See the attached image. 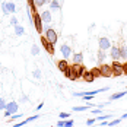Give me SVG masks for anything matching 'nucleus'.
<instances>
[{"mask_svg": "<svg viewBox=\"0 0 127 127\" xmlns=\"http://www.w3.org/2000/svg\"><path fill=\"white\" fill-rule=\"evenodd\" d=\"M45 38L48 39L51 44H56L57 39H59V35H57V32H56L53 28H47V29H45Z\"/></svg>", "mask_w": 127, "mask_h": 127, "instance_id": "nucleus-4", "label": "nucleus"}, {"mask_svg": "<svg viewBox=\"0 0 127 127\" xmlns=\"http://www.w3.org/2000/svg\"><path fill=\"white\" fill-rule=\"evenodd\" d=\"M34 77H35V79H39V77H41V70H38V69L34 70Z\"/></svg>", "mask_w": 127, "mask_h": 127, "instance_id": "nucleus-35", "label": "nucleus"}, {"mask_svg": "<svg viewBox=\"0 0 127 127\" xmlns=\"http://www.w3.org/2000/svg\"><path fill=\"white\" fill-rule=\"evenodd\" d=\"M105 105H108V102H99V104H96V108H101L102 110Z\"/></svg>", "mask_w": 127, "mask_h": 127, "instance_id": "nucleus-38", "label": "nucleus"}, {"mask_svg": "<svg viewBox=\"0 0 127 127\" xmlns=\"http://www.w3.org/2000/svg\"><path fill=\"white\" fill-rule=\"evenodd\" d=\"M110 56H111V59H113V62H120V47H117V45H111V48H110Z\"/></svg>", "mask_w": 127, "mask_h": 127, "instance_id": "nucleus-8", "label": "nucleus"}, {"mask_svg": "<svg viewBox=\"0 0 127 127\" xmlns=\"http://www.w3.org/2000/svg\"><path fill=\"white\" fill-rule=\"evenodd\" d=\"M82 98H83V99H85V101H91V99H92V98H94V95H83V96H82Z\"/></svg>", "mask_w": 127, "mask_h": 127, "instance_id": "nucleus-39", "label": "nucleus"}, {"mask_svg": "<svg viewBox=\"0 0 127 127\" xmlns=\"http://www.w3.org/2000/svg\"><path fill=\"white\" fill-rule=\"evenodd\" d=\"M67 67H69V60L63 59V60H59V62H57V69H59V70L64 72Z\"/></svg>", "mask_w": 127, "mask_h": 127, "instance_id": "nucleus-14", "label": "nucleus"}, {"mask_svg": "<svg viewBox=\"0 0 127 127\" xmlns=\"http://www.w3.org/2000/svg\"><path fill=\"white\" fill-rule=\"evenodd\" d=\"M50 9L51 10H59V9H60V3H59L57 0H53L50 3Z\"/></svg>", "mask_w": 127, "mask_h": 127, "instance_id": "nucleus-20", "label": "nucleus"}, {"mask_svg": "<svg viewBox=\"0 0 127 127\" xmlns=\"http://www.w3.org/2000/svg\"><path fill=\"white\" fill-rule=\"evenodd\" d=\"M25 101H28V96H26V95L21 96V102H25Z\"/></svg>", "mask_w": 127, "mask_h": 127, "instance_id": "nucleus-42", "label": "nucleus"}, {"mask_svg": "<svg viewBox=\"0 0 127 127\" xmlns=\"http://www.w3.org/2000/svg\"><path fill=\"white\" fill-rule=\"evenodd\" d=\"M92 114L99 115V114H102V110H101V108H95V110H92Z\"/></svg>", "mask_w": 127, "mask_h": 127, "instance_id": "nucleus-36", "label": "nucleus"}, {"mask_svg": "<svg viewBox=\"0 0 127 127\" xmlns=\"http://www.w3.org/2000/svg\"><path fill=\"white\" fill-rule=\"evenodd\" d=\"M63 73H64V76H66V77H69V79H72V67L69 66V67H67V69L64 70Z\"/></svg>", "mask_w": 127, "mask_h": 127, "instance_id": "nucleus-24", "label": "nucleus"}, {"mask_svg": "<svg viewBox=\"0 0 127 127\" xmlns=\"http://www.w3.org/2000/svg\"><path fill=\"white\" fill-rule=\"evenodd\" d=\"M83 80L88 82V83H91V82L95 80V75L92 73V70H86V72H85V75H83Z\"/></svg>", "mask_w": 127, "mask_h": 127, "instance_id": "nucleus-15", "label": "nucleus"}, {"mask_svg": "<svg viewBox=\"0 0 127 127\" xmlns=\"http://www.w3.org/2000/svg\"><path fill=\"white\" fill-rule=\"evenodd\" d=\"M92 73L95 75V77L101 76V70H99V67H94V69H92Z\"/></svg>", "mask_w": 127, "mask_h": 127, "instance_id": "nucleus-26", "label": "nucleus"}, {"mask_svg": "<svg viewBox=\"0 0 127 127\" xmlns=\"http://www.w3.org/2000/svg\"><path fill=\"white\" fill-rule=\"evenodd\" d=\"M1 10L4 15H10V13H16V4L13 1H3L1 3Z\"/></svg>", "mask_w": 127, "mask_h": 127, "instance_id": "nucleus-2", "label": "nucleus"}, {"mask_svg": "<svg viewBox=\"0 0 127 127\" xmlns=\"http://www.w3.org/2000/svg\"><path fill=\"white\" fill-rule=\"evenodd\" d=\"M24 115L22 114H13V115H10V120H18V118H22Z\"/></svg>", "mask_w": 127, "mask_h": 127, "instance_id": "nucleus-37", "label": "nucleus"}, {"mask_svg": "<svg viewBox=\"0 0 127 127\" xmlns=\"http://www.w3.org/2000/svg\"><path fill=\"white\" fill-rule=\"evenodd\" d=\"M51 1H53V0H45V3H48V4H50Z\"/></svg>", "mask_w": 127, "mask_h": 127, "instance_id": "nucleus-45", "label": "nucleus"}, {"mask_svg": "<svg viewBox=\"0 0 127 127\" xmlns=\"http://www.w3.org/2000/svg\"><path fill=\"white\" fill-rule=\"evenodd\" d=\"M126 95H127V91L117 92V94H113V95L110 96V99H111V101H115V99H120V98H123V96H126Z\"/></svg>", "mask_w": 127, "mask_h": 127, "instance_id": "nucleus-18", "label": "nucleus"}, {"mask_svg": "<svg viewBox=\"0 0 127 127\" xmlns=\"http://www.w3.org/2000/svg\"><path fill=\"white\" fill-rule=\"evenodd\" d=\"M34 3H35V6H37V7H41V6H44V4H45V0H34Z\"/></svg>", "mask_w": 127, "mask_h": 127, "instance_id": "nucleus-28", "label": "nucleus"}, {"mask_svg": "<svg viewBox=\"0 0 127 127\" xmlns=\"http://www.w3.org/2000/svg\"><path fill=\"white\" fill-rule=\"evenodd\" d=\"M72 59H73V63H76V64L83 63V54H82V53H75V54L72 56Z\"/></svg>", "mask_w": 127, "mask_h": 127, "instance_id": "nucleus-16", "label": "nucleus"}, {"mask_svg": "<svg viewBox=\"0 0 127 127\" xmlns=\"http://www.w3.org/2000/svg\"><path fill=\"white\" fill-rule=\"evenodd\" d=\"M95 121H96V118H88V120H86V126H88V127L94 126V124H95Z\"/></svg>", "mask_w": 127, "mask_h": 127, "instance_id": "nucleus-30", "label": "nucleus"}, {"mask_svg": "<svg viewBox=\"0 0 127 127\" xmlns=\"http://www.w3.org/2000/svg\"><path fill=\"white\" fill-rule=\"evenodd\" d=\"M111 69H113V76H115V77L124 75V73H123V64L120 63V62H113Z\"/></svg>", "mask_w": 127, "mask_h": 127, "instance_id": "nucleus-5", "label": "nucleus"}, {"mask_svg": "<svg viewBox=\"0 0 127 127\" xmlns=\"http://www.w3.org/2000/svg\"><path fill=\"white\" fill-rule=\"evenodd\" d=\"M25 124H28V121H26V120H22L21 123H16V124H13V127H22V126H25Z\"/></svg>", "mask_w": 127, "mask_h": 127, "instance_id": "nucleus-32", "label": "nucleus"}, {"mask_svg": "<svg viewBox=\"0 0 127 127\" xmlns=\"http://www.w3.org/2000/svg\"><path fill=\"white\" fill-rule=\"evenodd\" d=\"M113 115H104V114H99V117H96V121H104V120H110Z\"/></svg>", "mask_w": 127, "mask_h": 127, "instance_id": "nucleus-23", "label": "nucleus"}, {"mask_svg": "<svg viewBox=\"0 0 127 127\" xmlns=\"http://www.w3.org/2000/svg\"><path fill=\"white\" fill-rule=\"evenodd\" d=\"M94 107H96V105H95V104H91V102H88L86 105H82V107H73V111L80 113V111H86V110H89V108H94Z\"/></svg>", "mask_w": 127, "mask_h": 127, "instance_id": "nucleus-13", "label": "nucleus"}, {"mask_svg": "<svg viewBox=\"0 0 127 127\" xmlns=\"http://www.w3.org/2000/svg\"><path fill=\"white\" fill-rule=\"evenodd\" d=\"M98 44H99V50H110L111 48V41L107 38V37H102V38H99V41H98Z\"/></svg>", "mask_w": 127, "mask_h": 127, "instance_id": "nucleus-10", "label": "nucleus"}, {"mask_svg": "<svg viewBox=\"0 0 127 127\" xmlns=\"http://www.w3.org/2000/svg\"><path fill=\"white\" fill-rule=\"evenodd\" d=\"M18 110H19L18 102L12 101V102H7V104H6V110H4V111H7L10 115H13V114H16V113H18Z\"/></svg>", "mask_w": 127, "mask_h": 127, "instance_id": "nucleus-9", "label": "nucleus"}, {"mask_svg": "<svg viewBox=\"0 0 127 127\" xmlns=\"http://www.w3.org/2000/svg\"><path fill=\"white\" fill-rule=\"evenodd\" d=\"M121 123V118H115V120H111V121H108V126L110 127H114L117 124H120Z\"/></svg>", "mask_w": 127, "mask_h": 127, "instance_id": "nucleus-22", "label": "nucleus"}, {"mask_svg": "<svg viewBox=\"0 0 127 127\" xmlns=\"http://www.w3.org/2000/svg\"><path fill=\"white\" fill-rule=\"evenodd\" d=\"M24 34H25V28L18 24V25L15 26V35H16V37H22Z\"/></svg>", "mask_w": 127, "mask_h": 127, "instance_id": "nucleus-17", "label": "nucleus"}, {"mask_svg": "<svg viewBox=\"0 0 127 127\" xmlns=\"http://www.w3.org/2000/svg\"><path fill=\"white\" fill-rule=\"evenodd\" d=\"M60 51H62V54H63V57L66 60H69L72 56H73V53H72V47H69L67 44H63L62 47H60Z\"/></svg>", "mask_w": 127, "mask_h": 127, "instance_id": "nucleus-11", "label": "nucleus"}, {"mask_svg": "<svg viewBox=\"0 0 127 127\" xmlns=\"http://www.w3.org/2000/svg\"><path fill=\"white\" fill-rule=\"evenodd\" d=\"M42 19H41V15H39L38 12L34 13V22H32V25L35 26V29H37V32L38 34H41L42 32Z\"/></svg>", "mask_w": 127, "mask_h": 127, "instance_id": "nucleus-3", "label": "nucleus"}, {"mask_svg": "<svg viewBox=\"0 0 127 127\" xmlns=\"http://www.w3.org/2000/svg\"><path fill=\"white\" fill-rule=\"evenodd\" d=\"M42 107H44V102H41V104H39V105H37V110H41V108H42Z\"/></svg>", "mask_w": 127, "mask_h": 127, "instance_id": "nucleus-43", "label": "nucleus"}, {"mask_svg": "<svg viewBox=\"0 0 127 127\" xmlns=\"http://www.w3.org/2000/svg\"><path fill=\"white\" fill-rule=\"evenodd\" d=\"M31 53H32L34 56L39 54V47H37V45H32V48H31Z\"/></svg>", "mask_w": 127, "mask_h": 127, "instance_id": "nucleus-27", "label": "nucleus"}, {"mask_svg": "<svg viewBox=\"0 0 127 127\" xmlns=\"http://www.w3.org/2000/svg\"><path fill=\"white\" fill-rule=\"evenodd\" d=\"M57 127H64V120H60V121L57 123Z\"/></svg>", "mask_w": 127, "mask_h": 127, "instance_id": "nucleus-41", "label": "nucleus"}, {"mask_svg": "<svg viewBox=\"0 0 127 127\" xmlns=\"http://www.w3.org/2000/svg\"><path fill=\"white\" fill-rule=\"evenodd\" d=\"M39 15H41V19H42L44 24H50L51 22V12L50 10H44V12H41Z\"/></svg>", "mask_w": 127, "mask_h": 127, "instance_id": "nucleus-12", "label": "nucleus"}, {"mask_svg": "<svg viewBox=\"0 0 127 127\" xmlns=\"http://www.w3.org/2000/svg\"><path fill=\"white\" fill-rule=\"evenodd\" d=\"M41 44H42V47L47 50L48 54H54V44H51L45 37H41Z\"/></svg>", "mask_w": 127, "mask_h": 127, "instance_id": "nucleus-7", "label": "nucleus"}, {"mask_svg": "<svg viewBox=\"0 0 127 127\" xmlns=\"http://www.w3.org/2000/svg\"><path fill=\"white\" fill-rule=\"evenodd\" d=\"M37 118H39V115H38V114L32 115V117H28V118H26V121H28V123H31V121H34V120H37Z\"/></svg>", "mask_w": 127, "mask_h": 127, "instance_id": "nucleus-33", "label": "nucleus"}, {"mask_svg": "<svg viewBox=\"0 0 127 127\" xmlns=\"http://www.w3.org/2000/svg\"><path fill=\"white\" fill-rule=\"evenodd\" d=\"M105 59H107V54H105V51H104V50H99V53H98V62L102 64Z\"/></svg>", "mask_w": 127, "mask_h": 127, "instance_id": "nucleus-19", "label": "nucleus"}, {"mask_svg": "<svg viewBox=\"0 0 127 127\" xmlns=\"http://www.w3.org/2000/svg\"><path fill=\"white\" fill-rule=\"evenodd\" d=\"M99 70H101V76H104V77H111V76H113V69H111V64L102 63L101 66H99Z\"/></svg>", "mask_w": 127, "mask_h": 127, "instance_id": "nucleus-6", "label": "nucleus"}, {"mask_svg": "<svg viewBox=\"0 0 127 127\" xmlns=\"http://www.w3.org/2000/svg\"><path fill=\"white\" fill-rule=\"evenodd\" d=\"M120 57L121 59H124V60H127V50L126 47L123 45V47H120Z\"/></svg>", "mask_w": 127, "mask_h": 127, "instance_id": "nucleus-21", "label": "nucleus"}, {"mask_svg": "<svg viewBox=\"0 0 127 127\" xmlns=\"http://www.w3.org/2000/svg\"><path fill=\"white\" fill-rule=\"evenodd\" d=\"M10 25H12V26H16V25H18V19H16L15 16H12V18H10Z\"/></svg>", "mask_w": 127, "mask_h": 127, "instance_id": "nucleus-34", "label": "nucleus"}, {"mask_svg": "<svg viewBox=\"0 0 127 127\" xmlns=\"http://www.w3.org/2000/svg\"><path fill=\"white\" fill-rule=\"evenodd\" d=\"M1 110H3V111L6 110V101H4L3 98H0V111H1Z\"/></svg>", "mask_w": 127, "mask_h": 127, "instance_id": "nucleus-31", "label": "nucleus"}, {"mask_svg": "<svg viewBox=\"0 0 127 127\" xmlns=\"http://www.w3.org/2000/svg\"><path fill=\"white\" fill-rule=\"evenodd\" d=\"M59 117H60L62 120H67V118H69V117H72V115L69 114V113H60V114H59Z\"/></svg>", "mask_w": 127, "mask_h": 127, "instance_id": "nucleus-29", "label": "nucleus"}, {"mask_svg": "<svg viewBox=\"0 0 127 127\" xmlns=\"http://www.w3.org/2000/svg\"><path fill=\"white\" fill-rule=\"evenodd\" d=\"M73 120H70V118H67V120H64V127H73Z\"/></svg>", "mask_w": 127, "mask_h": 127, "instance_id": "nucleus-25", "label": "nucleus"}, {"mask_svg": "<svg viewBox=\"0 0 127 127\" xmlns=\"http://www.w3.org/2000/svg\"><path fill=\"white\" fill-rule=\"evenodd\" d=\"M70 67H72V79H70V80H76L79 77H83L85 72H86V69H85L83 64L73 63V66H70Z\"/></svg>", "mask_w": 127, "mask_h": 127, "instance_id": "nucleus-1", "label": "nucleus"}, {"mask_svg": "<svg viewBox=\"0 0 127 127\" xmlns=\"http://www.w3.org/2000/svg\"><path fill=\"white\" fill-rule=\"evenodd\" d=\"M120 118H121V120H126V118H127V113H126V114H123Z\"/></svg>", "mask_w": 127, "mask_h": 127, "instance_id": "nucleus-44", "label": "nucleus"}, {"mask_svg": "<svg viewBox=\"0 0 127 127\" xmlns=\"http://www.w3.org/2000/svg\"><path fill=\"white\" fill-rule=\"evenodd\" d=\"M123 73L127 76V63H123Z\"/></svg>", "mask_w": 127, "mask_h": 127, "instance_id": "nucleus-40", "label": "nucleus"}, {"mask_svg": "<svg viewBox=\"0 0 127 127\" xmlns=\"http://www.w3.org/2000/svg\"><path fill=\"white\" fill-rule=\"evenodd\" d=\"M3 1H6V0H3Z\"/></svg>", "mask_w": 127, "mask_h": 127, "instance_id": "nucleus-47", "label": "nucleus"}, {"mask_svg": "<svg viewBox=\"0 0 127 127\" xmlns=\"http://www.w3.org/2000/svg\"><path fill=\"white\" fill-rule=\"evenodd\" d=\"M124 47H126V50H127V44H126V45H124Z\"/></svg>", "mask_w": 127, "mask_h": 127, "instance_id": "nucleus-46", "label": "nucleus"}]
</instances>
